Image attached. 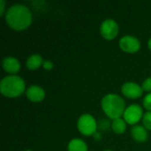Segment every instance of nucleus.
I'll use <instances>...</instances> for the list:
<instances>
[{
  "instance_id": "6e6552de",
  "label": "nucleus",
  "mask_w": 151,
  "mask_h": 151,
  "mask_svg": "<svg viewBox=\"0 0 151 151\" xmlns=\"http://www.w3.org/2000/svg\"><path fill=\"white\" fill-rule=\"evenodd\" d=\"M121 90H122L123 95L130 99H135V98L140 97L143 91L142 88L140 85L134 83V82L125 83L122 86Z\"/></svg>"
},
{
  "instance_id": "2eb2a0df",
  "label": "nucleus",
  "mask_w": 151,
  "mask_h": 151,
  "mask_svg": "<svg viewBox=\"0 0 151 151\" xmlns=\"http://www.w3.org/2000/svg\"><path fill=\"white\" fill-rule=\"evenodd\" d=\"M142 122H143V126L145 127V128L151 130V111H148L147 113L144 114Z\"/></svg>"
},
{
  "instance_id": "ddd939ff",
  "label": "nucleus",
  "mask_w": 151,
  "mask_h": 151,
  "mask_svg": "<svg viewBox=\"0 0 151 151\" xmlns=\"http://www.w3.org/2000/svg\"><path fill=\"white\" fill-rule=\"evenodd\" d=\"M86 143L81 139H73L68 144V151H87Z\"/></svg>"
},
{
  "instance_id": "20e7f679",
  "label": "nucleus",
  "mask_w": 151,
  "mask_h": 151,
  "mask_svg": "<svg viewBox=\"0 0 151 151\" xmlns=\"http://www.w3.org/2000/svg\"><path fill=\"white\" fill-rule=\"evenodd\" d=\"M78 129L79 131L86 136L93 135L96 131V122L95 119L88 114H84L81 116L78 120Z\"/></svg>"
},
{
  "instance_id": "a211bd4d",
  "label": "nucleus",
  "mask_w": 151,
  "mask_h": 151,
  "mask_svg": "<svg viewBox=\"0 0 151 151\" xmlns=\"http://www.w3.org/2000/svg\"><path fill=\"white\" fill-rule=\"evenodd\" d=\"M42 66L46 70H50L53 67V64L50 61H44L43 64H42Z\"/></svg>"
},
{
  "instance_id": "9d476101",
  "label": "nucleus",
  "mask_w": 151,
  "mask_h": 151,
  "mask_svg": "<svg viewBox=\"0 0 151 151\" xmlns=\"http://www.w3.org/2000/svg\"><path fill=\"white\" fill-rule=\"evenodd\" d=\"M3 67L5 70V72L12 73V74H14L19 71L20 65H19V62L16 58H12V57H8L3 60Z\"/></svg>"
},
{
  "instance_id": "f257e3e1",
  "label": "nucleus",
  "mask_w": 151,
  "mask_h": 151,
  "mask_svg": "<svg viewBox=\"0 0 151 151\" xmlns=\"http://www.w3.org/2000/svg\"><path fill=\"white\" fill-rule=\"evenodd\" d=\"M8 26L14 30H24L32 22V14L27 7L22 4L11 6L5 15Z\"/></svg>"
},
{
  "instance_id": "7ed1b4c3",
  "label": "nucleus",
  "mask_w": 151,
  "mask_h": 151,
  "mask_svg": "<svg viewBox=\"0 0 151 151\" xmlns=\"http://www.w3.org/2000/svg\"><path fill=\"white\" fill-rule=\"evenodd\" d=\"M25 90L24 81L16 75L4 77L0 83L2 95L7 97H17L23 94Z\"/></svg>"
},
{
  "instance_id": "f8f14e48",
  "label": "nucleus",
  "mask_w": 151,
  "mask_h": 151,
  "mask_svg": "<svg viewBox=\"0 0 151 151\" xmlns=\"http://www.w3.org/2000/svg\"><path fill=\"white\" fill-rule=\"evenodd\" d=\"M42 64H43L42 58L38 54L30 56L27 60V67L29 70H35L38 67H40Z\"/></svg>"
},
{
  "instance_id": "412c9836",
  "label": "nucleus",
  "mask_w": 151,
  "mask_h": 151,
  "mask_svg": "<svg viewBox=\"0 0 151 151\" xmlns=\"http://www.w3.org/2000/svg\"><path fill=\"white\" fill-rule=\"evenodd\" d=\"M27 151H31V150H27Z\"/></svg>"
},
{
  "instance_id": "39448f33",
  "label": "nucleus",
  "mask_w": 151,
  "mask_h": 151,
  "mask_svg": "<svg viewBox=\"0 0 151 151\" xmlns=\"http://www.w3.org/2000/svg\"><path fill=\"white\" fill-rule=\"evenodd\" d=\"M142 109L138 104H132L124 112V119L129 125H134L138 123L142 117Z\"/></svg>"
},
{
  "instance_id": "9b49d317",
  "label": "nucleus",
  "mask_w": 151,
  "mask_h": 151,
  "mask_svg": "<svg viewBox=\"0 0 151 151\" xmlns=\"http://www.w3.org/2000/svg\"><path fill=\"white\" fill-rule=\"evenodd\" d=\"M131 134H132V136L134 137V139L137 142H145L148 138L147 130L141 126L134 127L131 130Z\"/></svg>"
},
{
  "instance_id": "dca6fc26",
  "label": "nucleus",
  "mask_w": 151,
  "mask_h": 151,
  "mask_svg": "<svg viewBox=\"0 0 151 151\" xmlns=\"http://www.w3.org/2000/svg\"><path fill=\"white\" fill-rule=\"evenodd\" d=\"M143 106H144L148 111H151V93L148 94V95L145 96V98H144V100H143Z\"/></svg>"
},
{
  "instance_id": "1a4fd4ad",
  "label": "nucleus",
  "mask_w": 151,
  "mask_h": 151,
  "mask_svg": "<svg viewBox=\"0 0 151 151\" xmlns=\"http://www.w3.org/2000/svg\"><path fill=\"white\" fill-rule=\"evenodd\" d=\"M27 98L32 102H41L43 100L45 93L44 90L38 86H31L26 91Z\"/></svg>"
},
{
  "instance_id": "aec40b11",
  "label": "nucleus",
  "mask_w": 151,
  "mask_h": 151,
  "mask_svg": "<svg viewBox=\"0 0 151 151\" xmlns=\"http://www.w3.org/2000/svg\"><path fill=\"white\" fill-rule=\"evenodd\" d=\"M148 44H149V48L150 49V50H151V38L150 39V41H149V43H148Z\"/></svg>"
},
{
  "instance_id": "423d86ee",
  "label": "nucleus",
  "mask_w": 151,
  "mask_h": 151,
  "mask_svg": "<svg viewBox=\"0 0 151 151\" xmlns=\"http://www.w3.org/2000/svg\"><path fill=\"white\" fill-rule=\"evenodd\" d=\"M119 33V26L113 19H106L101 26V35L107 40H112Z\"/></svg>"
},
{
  "instance_id": "6ab92c4d",
  "label": "nucleus",
  "mask_w": 151,
  "mask_h": 151,
  "mask_svg": "<svg viewBox=\"0 0 151 151\" xmlns=\"http://www.w3.org/2000/svg\"><path fill=\"white\" fill-rule=\"evenodd\" d=\"M4 1L1 0L0 1V15L1 16L4 14Z\"/></svg>"
},
{
  "instance_id": "f3484780",
  "label": "nucleus",
  "mask_w": 151,
  "mask_h": 151,
  "mask_svg": "<svg viewBox=\"0 0 151 151\" xmlns=\"http://www.w3.org/2000/svg\"><path fill=\"white\" fill-rule=\"evenodd\" d=\"M142 88L145 91H151V78H148L146 81H144Z\"/></svg>"
},
{
  "instance_id": "0eeeda50",
  "label": "nucleus",
  "mask_w": 151,
  "mask_h": 151,
  "mask_svg": "<svg viewBox=\"0 0 151 151\" xmlns=\"http://www.w3.org/2000/svg\"><path fill=\"white\" fill-rule=\"evenodd\" d=\"M119 46L121 50L125 52L128 53H134L140 50L141 44L138 39L133 36H124L119 41Z\"/></svg>"
},
{
  "instance_id": "4be33fe9",
  "label": "nucleus",
  "mask_w": 151,
  "mask_h": 151,
  "mask_svg": "<svg viewBox=\"0 0 151 151\" xmlns=\"http://www.w3.org/2000/svg\"><path fill=\"white\" fill-rule=\"evenodd\" d=\"M107 151H110V150H107Z\"/></svg>"
},
{
  "instance_id": "4468645a",
  "label": "nucleus",
  "mask_w": 151,
  "mask_h": 151,
  "mask_svg": "<svg viewBox=\"0 0 151 151\" xmlns=\"http://www.w3.org/2000/svg\"><path fill=\"white\" fill-rule=\"evenodd\" d=\"M111 127L113 129V131L116 133V134H123L126 130V122L121 119L120 118L119 119H114L113 122H112V125H111Z\"/></svg>"
},
{
  "instance_id": "f03ea898",
  "label": "nucleus",
  "mask_w": 151,
  "mask_h": 151,
  "mask_svg": "<svg viewBox=\"0 0 151 151\" xmlns=\"http://www.w3.org/2000/svg\"><path fill=\"white\" fill-rule=\"evenodd\" d=\"M102 108L106 115L111 119H117L125 112V102L118 95H106L102 100Z\"/></svg>"
}]
</instances>
